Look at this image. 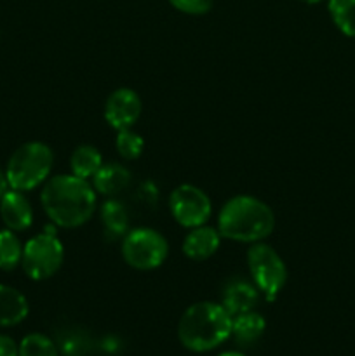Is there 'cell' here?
Returning a JSON list of instances; mask_svg holds the SVG:
<instances>
[{
    "label": "cell",
    "instance_id": "ba28073f",
    "mask_svg": "<svg viewBox=\"0 0 355 356\" xmlns=\"http://www.w3.org/2000/svg\"><path fill=\"white\" fill-rule=\"evenodd\" d=\"M169 209L174 221L184 228L205 225L212 214L211 198L194 184H181L174 188L169 197Z\"/></svg>",
    "mask_w": 355,
    "mask_h": 356
},
{
    "label": "cell",
    "instance_id": "d4e9b609",
    "mask_svg": "<svg viewBox=\"0 0 355 356\" xmlns=\"http://www.w3.org/2000/svg\"><path fill=\"white\" fill-rule=\"evenodd\" d=\"M9 190V183H7V177H6V172H2L0 170V198L3 197V193Z\"/></svg>",
    "mask_w": 355,
    "mask_h": 356
},
{
    "label": "cell",
    "instance_id": "9c48e42d",
    "mask_svg": "<svg viewBox=\"0 0 355 356\" xmlns=\"http://www.w3.org/2000/svg\"><path fill=\"white\" fill-rule=\"evenodd\" d=\"M141 97L129 87H120L108 96L104 103V120L115 131L131 129L141 115Z\"/></svg>",
    "mask_w": 355,
    "mask_h": 356
},
{
    "label": "cell",
    "instance_id": "44dd1931",
    "mask_svg": "<svg viewBox=\"0 0 355 356\" xmlns=\"http://www.w3.org/2000/svg\"><path fill=\"white\" fill-rule=\"evenodd\" d=\"M115 148H117V153L124 160H136L141 156L143 149H145V139L132 129L117 131Z\"/></svg>",
    "mask_w": 355,
    "mask_h": 356
},
{
    "label": "cell",
    "instance_id": "8fae6325",
    "mask_svg": "<svg viewBox=\"0 0 355 356\" xmlns=\"http://www.w3.org/2000/svg\"><path fill=\"white\" fill-rule=\"evenodd\" d=\"M0 216L7 229L24 232L33 222V209L23 191L7 190L0 198Z\"/></svg>",
    "mask_w": 355,
    "mask_h": 356
},
{
    "label": "cell",
    "instance_id": "603a6c76",
    "mask_svg": "<svg viewBox=\"0 0 355 356\" xmlns=\"http://www.w3.org/2000/svg\"><path fill=\"white\" fill-rule=\"evenodd\" d=\"M61 353L63 356H82L86 353V344H84V339H80L79 336H70L68 339L61 341Z\"/></svg>",
    "mask_w": 355,
    "mask_h": 356
},
{
    "label": "cell",
    "instance_id": "4316f807",
    "mask_svg": "<svg viewBox=\"0 0 355 356\" xmlns=\"http://www.w3.org/2000/svg\"><path fill=\"white\" fill-rule=\"evenodd\" d=\"M299 2H303V3H308V6H315V3H320V2H324V0H299Z\"/></svg>",
    "mask_w": 355,
    "mask_h": 356
},
{
    "label": "cell",
    "instance_id": "5bb4252c",
    "mask_svg": "<svg viewBox=\"0 0 355 356\" xmlns=\"http://www.w3.org/2000/svg\"><path fill=\"white\" fill-rule=\"evenodd\" d=\"M30 306L17 289L0 284V327H14L28 316Z\"/></svg>",
    "mask_w": 355,
    "mask_h": 356
},
{
    "label": "cell",
    "instance_id": "9a60e30c",
    "mask_svg": "<svg viewBox=\"0 0 355 356\" xmlns=\"http://www.w3.org/2000/svg\"><path fill=\"white\" fill-rule=\"evenodd\" d=\"M267 329V322L263 316L256 312H247L242 315L233 316L232 323V336L242 346H249V344L256 343Z\"/></svg>",
    "mask_w": 355,
    "mask_h": 356
},
{
    "label": "cell",
    "instance_id": "ffe728a7",
    "mask_svg": "<svg viewBox=\"0 0 355 356\" xmlns=\"http://www.w3.org/2000/svg\"><path fill=\"white\" fill-rule=\"evenodd\" d=\"M17 356H59V350L52 339L44 334H28L17 346Z\"/></svg>",
    "mask_w": 355,
    "mask_h": 356
},
{
    "label": "cell",
    "instance_id": "8992f818",
    "mask_svg": "<svg viewBox=\"0 0 355 356\" xmlns=\"http://www.w3.org/2000/svg\"><path fill=\"white\" fill-rule=\"evenodd\" d=\"M169 254V243L157 229H129L122 238V257L138 271H150L162 266Z\"/></svg>",
    "mask_w": 355,
    "mask_h": 356
},
{
    "label": "cell",
    "instance_id": "7a4b0ae2",
    "mask_svg": "<svg viewBox=\"0 0 355 356\" xmlns=\"http://www.w3.org/2000/svg\"><path fill=\"white\" fill-rule=\"evenodd\" d=\"M233 316L221 305L200 301L188 306L178 323V339L194 353L211 351L232 336Z\"/></svg>",
    "mask_w": 355,
    "mask_h": 356
},
{
    "label": "cell",
    "instance_id": "52a82bcc",
    "mask_svg": "<svg viewBox=\"0 0 355 356\" xmlns=\"http://www.w3.org/2000/svg\"><path fill=\"white\" fill-rule=\"evenodd\" d=\"M65 247L54 233H40L28 240L23 247V266L28 278L35 282L54 277L63 266Z\"/></svg>",
    "mask_w": 355,
    "mask_h": 356
},
{
    "label": "cell",
    "instance_id": "d6986e66",
    "mask_svg": "<svg viewBox=\"0 0 355 356\" xmlns=\"http://www.w3.org/2000/svg\"><path fill=\"white\" fill-rule=\"evenodd\" d=\"M23 259V245L17 238L16 232L13 229H2L0 232V270L13 271L16 270Z\"/></svg>",
    "mask_w": 355,
    "mask_h": 356
},
{
    "label": "cell",
    "instance_id": "cb8c5ba5",
    "mask_svg": "<svg viewBox=\"0 0 355 356\" xmlns=\"http://www.w3.org/2000/svg\"><path fill=\"white\" fill-rule=\"evenodd\" d=\"M0 356H17V344L13 337L0 334Z\"/></svg>",
    "mask_w": 355,
    "mask_h": 356
},
{
    "label": "cell",
    "instance_id": "484cf974",
    "mask_svg": "<svg viewBox=\"0 0 355 356\" xmlns=\"http://www.w3.org/2000/svg\"><path fill=\"white\" fill-rule=\"evenodd\" d=\"M219 356H246V355L239 353V351H226V353H221Z\"/></svg>",
    "mask_w": 355,
    "mask_h": 356
},
{
    "label": "cell",
    "instance_id": "30bf717a",
    "mask_svg": "<svg viewBox=\"0 0 355 356\" xmlns=\"http://www.w3.org/2000/svg\"><path fill=\"white\" fill-rule=\"evenodd\" d=\"M258 302H260V291L253 282L233 278L223 289L221 306L232 316L253 312Z\"/></svg>",
    "mask_w": 355,
    "mask_h": 356
},
{
    "label": "cell",
    "instance_id": "e0dca14e",
    "mask_svg": "<svg viewBox=\"0 0 355 356\" xmlns=\"http://www.w3.org/2000/svg\"><path fill=\"white\" fill-rule=\"evenodd\" d=\"M103 165V156L100 149L90 145H82L75 148V152L70 156V169L72 174L82 179H93L94 174Z\"/></svg>",
    "mask_w": 355,
    "mask_h": 356
},
{
    "label": "cell",
    "instance_id": "7c38bea8",
    "mask_svg": "<svg viewBox=\"0 0 355 356\" xmlns=\"http://www.w3.org/2000/svg\"><path fill=\"white\" fill-rule=\"evenodd\" d=\"M221 243V235L211 226H197L183 240V254L191 261H205L214 256Z\"/></svg>",
    "mask_w": 355,
    "mask_h": 356
},
{
    "label": "cell",
    "instance_id": "ac0fdd59",
    "mask_svg": "<svg viewBox=\"0 0 355 356\" xmlns=\"http://www.w3.org/2000/svg\"><path fill=\"white\" fill-rule=\"evenodd\" d=\"M331 19L348 38H355V0H327Z\"/></svg>",
    "mask_w": 355,
    "mask_h": 356
},
{
    "label": "cell",
    "instance_id": "7402d4cb",
    "mask_svg": "<svg viewBox=\"0 0 355 356\" xmlns=\"http://www.w3.org/2000/svg\"><path fill=\"white\" fill-rule=\"evenodd\" d=\"M171 6L183 14L190 16H202L211 10L214 0H169Z\"/></svg>",
    "mask_w": 355,
    "mask_h": 356
},
{
    "label": "cell",
    "instance_id": "5b68a950",
    "mask_svg": "<svg viewBox=\"0 0 355 356\" xmlns=\"http://www.w3.org/2000/svg\"><path fill=\"white\" fill-rule=\"evenodd\" d=\"M247 268L260 294L268 302L275 301L287 282V268L277 250L268 243H253L247 249Z\"/></svg>",
    "mask_w": 355,
    "mask_h": 356
},
{
    "label": "cell",
    "instance_id": "2e32d148",
    "mask_svg": "<svg viewBox=\"0 0 355 356\" xmlns=\"http://www.w3.org/2000/svg\"><path fill=\"white\" fill-rule=\"evenodd\" d=\"M101 222L106 235L113 238L124 236L129 232V212L125 205L117 198H108L101 205Z\"/></svg>",
    "mask_w": 355,
    "mask_h": 356
},
{
    "label": "cell",
    "instance_id": "277c9868",
    "mask_svg": "<svg viewBox=\"0 0 355 356\" xmlns=\"http://www.w3.org/2000/svg\"><path fill=\"white\" fill-rule=\"evenodd\" d=\"M54 153L45 143L30 141L21 145L10 155L6 177L10 190L31 191L45 183L52 170Z\"/></svg>",
    "mask_w": 355,
    "mask_h": 356
},
{
    "label": "cell",
    "instance_id": "3957f363",
    "mask_svg": "<svg viewBox=\"0 0 355 356\" xmlns=\"http://www.w3.org/2000/svg\"><path fill=\"white\" fill-rule=\"evenodd\" d=\"M274 228V211L263 200L251 195H237L230 198L218 214L219 235L233 242H263Z\"/></svg>",
    "mask_w": 355,
    "mask_h": 356
},
{
    "label": "cell",
    "instance_id": "4fadbf2b",
    "mask_svg": "<svg viewBox=\"0 0 355 356\" xmlns=\"http://www.w3.org/2000/svg\"><path fill=\"white\" fill-rule=\"evenodd\" d=\"M129 183H131V172L127 167L117 162L103 163L93 177V186L96 193L108 198H113L115 195L122 193L129 186Z\"/></svg>",
    "mask_w": 355,
    "mask_h": 356
},
{
    "label": "cell",
    "instance_id": "6da1fadb",
    "mask_svg": "<svg viewBox=\"0 0 355 356\" xmlns=\"http://www.w3.org/2000/svg\"><path fill=\"white\" fill-rule=\"evenodd\" d=\"M40 202L47 218L59 228H79L96 211V190L87 179L59 174L45 181Z\"/></svg>",
    "mask_w": 355,
    "mask_h": 356
}]
</instances>
